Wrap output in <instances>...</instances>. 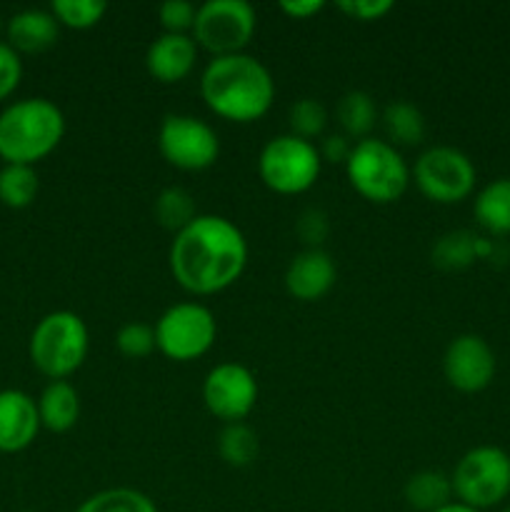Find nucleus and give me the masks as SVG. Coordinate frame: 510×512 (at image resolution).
<instances>
[{"mask_svg": "<svg viewBox=\"0 0 510 512\" xmlns=\"http://www.w3.org/2000/svg\"><path fill=\"white\" fill-rule=\"evenodd\" d=\"M500 512H510V505H508V508H503V510H500Z\"/></svg>", "mask_w": 510, "mask_h": 512, "instance_id": "nucleus-38", "label": "nucleus"}, {"mask_svg": "<svg viewBox=\"0 0 510 512\" xmlns=\"http://www.w3.org/2000/svg\"><path fill=\"white\" fill-rule=\"evenodd\" d=\"M198 60V43L193 35L160 33L145 50V68L150 78L163 85L180 83L188 78Z\"/></svg>", "mask_w": 510, "mask_h": 512, "instance_id": "nucleus-16", "label": "nucleus"}, {"mask_svg": "<svg viewBox=\"0 0 510 512\" xmlns=\"http://www.w3.org/2000/svg\"><path fill=\"white\" fill-rule=\"evenodd\" d=\"M35 403L40 425L50 433H68L80 418V395L68 380H50Z\"/></svg>", "mask_w": 510, "mask_h": 512, "instance_id": "nucleus-18", "label": "nucleus"}, {"mask_svg": "<svg viewBox=\"0 0 510 512\" xmlns=\"http://www.w3.org/2000/svg\"><path fill=\"white\" fill-rule=\"evenodd\" d=\"M338 8L345 15L360 23H373V20L385 18L395 8L393 0H340Z\"/></svg>", "mask_w": 510, "mask_h": 512, "instance_id": "nucleus-34", "label": "nucleus"}, {"mask_svg": "<svg viewBox=\"0 0 510 512\" xmlns=\"http://www.w3.org/2000/svg\"><path fill=\"white\" fill-rule=\"evenodd\" d=\"M175 283L193 295L223 293L248 265V240L233 220L223 215H198L175 233L168 253Z\"/></svg>", "mask_w": 510, "mask_h": 512, "instance_id": "nucleus-1", "label": "nucleus"}, {"mask_svg": "<svg viewBox=\"0 0 510 512\" xmlns=\"http://www.w3.org/2000/svg\"><path fill=\"white\" fill-rule=\"evenodd\" d=\"M323 8V0H283L280 3V10L293 20H308L310 15H318Z\"/></svg>", "mask_w": 510, "mask_h": 512, "instance_id": "nucleus-36", "label": "nucleus"}, {"mask_svg": "<svg viewBox=\"0 0 510 512\" xmlns=\"http://www.w3.org/2000/svg\"><path fill=\"white\" fill-rule=\"evenodd\" d=\"M88 325L73 310L43 315L30 333V363L50 380H65L88 358Z\"/></svg>", "mask_w": 510, "mask_h": 512, "instance_id": "nucleus-4", "label": "nucleus"}, {"mask_svg": "<svg viewBox=\"0 0 510 512\" xmlns=\"http://www.w3.org/2000/svg\"><path fill=\"white\" fill-rule=\"evenodd\" d=\"M258 28V13L248 0H208L198 5L193 38L213 58L245 53Z\"/></svg>", "mask_w": 510, "mask_h": 512, "instance_id": "nucleus-8", "label": "nucleus"}, {"mask_svg": "<svg viewBox=\"0 0 510 512\" xmlns=\"http://www.w3.org/2000/svg\"><path fill=\"white\" fill-rule=\"evenodd\" d=\"M38 403L23 390H0V453L30 448L40 433Z\"/></svg>", "mask_w": 510, "mask_h": 512, "instance_id": "nucleus-15", "label": "nucleus"}, {"mask_svg": "<svg viewBox=\"0 0 510 512\" xmlns=\"http://www.w3.org/2000/svg\"><path fill=\"white\" fill-rule=\"evenodd\" d=\"M338 268L323 248H305L285 268V290L300 303H315L333 290Z\"/></svg>", "mask_w": 510, "mask_h": 512, "instance_id": "nucleus-14", "label": "nucleus"}, {"mask_svg": "<svg viewBox=\"0 0 510 512\" xmlns=\"http://www.w3.org/2000/svg\"><path fill=\"white\" fill-rule=\"evenodd\" d=\"M115 345H118L120 355H125V358L130 360L148 358L153 350H158V343H155V328L148 323L130 320V323L120 325V330L115 333Z\"/></svg>", "mask_w": 510, "mask_h": 512, "instance_id": "nucleus-30", "label": "nucleus"}, {"mask_svg": "<svg viewBox=\"0 0 510 512\" xmlns=\"http://www.w3.org/2000/svg\"><path fill=\"white\" fill-rule=\"evenodd\" d=\"M218 453L230 468H248L258 458L260 440L245 423H230L220 430Z\"/></svg>", "mask_w": 510, "mask_h": 512, "instance_id": "nucleus-26", "label": "nucleus"}, {"mask_svg": "<svg viewBox=\"0 0 510 512\" xmlns=\"http://www.w3.org/2000/svg\"><path fill=\"white\" fill-rule=\"evenodd\" d=\"M75 512H158V508L140 490L108 488L85 498Z\"/></svg>", "mask_w": 510, "mask_h": 512, "instance_id": "nucleus-27", "label": "nucleus"}, {"mask_svg": "<svg viewBox=\"0 0 510 512\" xmlns=\"http://www.w3.org/2000/svg\"><path fill=\"white\" fill-rule=\"evenodd\" d=\"M345 175L355 193L375 205L395 203L410 185V168L400 150L378 138L353 143L345 160Z\"/></svg>", "mask_w": 510, "mask_h": 512, "instance_id": "nucleus-5", "label": "nucleus"}, {"mask_svg": "<svg viewBox=\"0 0 510 512\" xmlns=\"http://www.w3.org/2000/svg\"><path fill=\"white\" fill-rule=\"evenodd\" d=\"M200 95L218 118L255 123L275 100V80L255 55H220L200 75Z\"/></svg>", "mask_w": 510, "mask_h": 512, "instance_id": "nucleus-2", "label": "nucleus"}, {"mask_svg": "<svg viewBox=\"0 0 510 512\" xmlns=\"http://www.w3.org/2000/svg\"><path fill=\"white\" fill-rule=\"evenodd\" d=\"M323 170L318 145L295 135H275L258 155L260 180L278 195H300L313 188Z\"/></svg>", "mask_w": 510, "mask_h": 512, "instance_id": "nucleus-6", "label": "nucleus"}, {"mask_svg": "<svg viewBox=\"0 0 510 512\" xmlns=\"http://www.w3.org/2000/svg\"><path fill=\"white\" fill-rule=\"evenodd\" d=\"M65 135V115L53 100L23 98L0 113V158L33 165L48 158Z\"/></svg>", "mask_w": 510, "mask_h": 512, "instance_id": "nucleus-3", "label": "nucleus"}, {"mask_svg": "<svg viewBox=\"0 0 510 512\" xmlns=\"http://www.w3.org/2000/svg\"><path fill=\"white\" fill-rule=\"evenodd\" d=\"M23 512H33V510H23Z\"/></svg>", "mask_w": 510, "mask_h": 512, "instance_id": "nucleus-39", "label": "nucleus"}, {"mask_svg": "<svg viewBox=\"0 0 510 512\" xmlns=\"http://www.w3.org/2000/svg\"><path fill=\"white\" fill-rule=\"evenodd\" d=\"M288 123H290V135L313 143L315 138H320V135L325 133V125H328V110H325V105L320 103V100L300 98L290 105Z\"/></svg>", "mask_w": 510, "mask_h": 512, "instance_id": "nucleus-29", "label": "nucleus"}, {"mask_svg": "<svg viewBox=\"0 0 510 512\" xmlns=\"http://www.w3.org/2000/svg\"><path fill=\"white\" fill-rule=\"evenodd\" d=\"M20 80H23V58L0 40V103L18 90Z\"/></svg>", "mask_w": 510, "mask_h": 512, "instance_id": "nucleus-32", "label": "nucleus"}, {"mask_svg": "<svg viewBox=\"0 0 510 512\" xmlns=\"http://www.w3.org/2000/svg\"><path fill=\"white\" fill-rule=\"evenodd\" d=\"M5 43L15 50V53H43V50L53 48L60 38V23L55 15L43 8H25L10 15L5 23Z\"/></svg>", "mask_w": 510, "mask_h": 512, "instance_id": "nucleus-17", "label": "nucleus"}, {"mask_svg": "<svg viewBox=\"0 0 510 512\" xmlns=\"http://www.w3.org/2000/svg\"><path fill=\"white\" fill-rule=\"evenodd\" d=\"M383 128L390 145H418L425 138V115L408 100H393L383 110Z\"/></svg>", "mask_w": 510, "mask_h": 512, "instance_id": "nucleus-23", "label": "nucleus"}, {"mask_svg": "<svg viewBox=\"0 0 510 512\" xmlns=\"http://www.w3.org/2000/svg\"><path fill=\"white\" fill-rule=\"evenodd\" d=\"M195 8L190 0H165L158 8V20L163 25V33H180V35H193Z\"/></svg>", "mask_w": 510, "mask_h": 512, "instance_id": "nucleus-31", "label": "nucleus"}, {"mask_svg": "<svg viewBox=\"0 0 510 512\" xmlns=\"http://www.w3.org/2000/svg\"><path fill=\"white\" fill-rule=\"evenodd\" d=\"M413 180L420 193L440 205H455L475 188V165L463 150L453 145H433L415 160Z\"/></svg>", "mask_w": 510, "mask_h": 512, "instance_id": "nucleus-10", "label": "nucleus"}, {"mask_svg": "<svg viewBox=\"0 0 510 512\" xmlns=\"http://www.w3.org/2000/svg\"><path fill=\"white\" fill-rule=\"evenodd\" d=\"M153 215L158 220L160 228L170 230V233H180L188 228L195 218H198V205L195 198L180 185H170V188L160 190L158 198L153 203Z\"/></svg>", "mask_w": 510, "mask_h": 512, "instance_id": "nucleus-24", "label": "nucleus"}, {"mask_svg": "<svg viewBox=\"0 0 510 512\" xmlns=\"http://www.w3.org/2000/svg\"><path fill=\"white\" fill-rule=\"evenodd\" d=\"M328 230H330L328 215H325L320 208H308L300 213L298 235L308 248H320V243L325 240Z\"/></svg>", "mask_w": 510, "mask_h": 512, "instance_id": "nucleus-33", "label": "nucleus"}, {"mask_svg": "<svg viewBox=\"0 0 510 512\" xmlns=\"http://www.w3.org/2000/svg\"><path fill=\"white\" fill-rule=\"evenodd\" d=\"M405 503L418 512H435L443 505L453 503V485H450V475L440 473V470H420V473L410 475L408 483L403 488Z\"/></svg>", "mask_w": 510, "mask_h": 512, "instance_id": "nucleus-21", "label": "nucleus"}, {"mask_svg": "<svg viewBox=\"0 0 510 512\" xmlns=\"http://www.w3.org/2000/svg\"><path fill=\"white\" fill-rule=\"evenodd\" d=\"M493 253V245L468 230H453L443 235L433 248V263L443 270L468 268L473 260L488 258Z\"/></svg>", "mask_w": 510, "mask_h": 512, "instance_id": "nucleus-20", "label": "nucleus"}, {"mask_svg": "<svg viewBox=\"0 0 510 512\" xmlns=\"http://www.w3.org/2000/svg\"><path fill=\"white\" fill-rule=\"evenodd\" d=\"M335 115H338L343 135L358 143V140L370 138V130L378 123V105H375L373 95L365 90H350L340 98Z\"/></svg>", "mask_w": 510, "mask_h": 512, "instance_id": "nucleus-22", "label": "nucleus"}, {"mask_svg": "<svg viewBox=\"0 0 510 512\" xmlns=\"http://www.w3.org/2000/svg\"><path fill=\"white\" fill-rule=\"evenodd\" d=\"M158 150L173 168L205 170L220 155V138L205 120L188 113H168L158 130Z\"/></svg>", "mask_w": 510, "mask_h": 512, "instance_id": "nucleus-11", "label": "nucleus"}, {"mask_svg": "<svg viewBox=\"0 0 510 512\" xmlns=\"http://www.w3.org/2000/svg\"><path fill=\"white\" fill-rule=\"evenodd\" d=\"M155 343L165 358L190 363L208 353L218 338L213 310L200 303H175L158 318Z\"/></svg>", "mask_w": 510, "mask_h": 512, "instance_id": "nucleus-9", "label": "nucleus"}, {"mask_svg": "<svg viewBox=\"0 0 510 512\" xmlns=\"http://www.w3.org/2000/svg\"><path fill=\"white\" fill-rule=\"evenodd\" d=\"M453 498L475 510H490L510 495V455L495 445L468 450L450 475Z\"/></svg>", "mask_w": 510, "mask_h": 512, "instance_id": "nucleus-7", "label": "nucleus"}, {"mask_svg": "<svg viewBox=\"0 0 510 512\" xmlns=\"http://www.w3.org/2000/svg\"><path fill=\"white\" fill-rule=\"evenodd\" d=\"M40 180L33 165L5 163L0 168V203L13 210H23L38 198Z\"/></svg>", "mask_w": 510, "mask_h": 512, "instance_id": "nucleus-25", "label": "nucleus"}, {"mask_svg": "<svg viewBox=\"0 0 510 512\" xmlns=\"http://www.w3.org/2000/svg\"><path fill=\"white\" fill-rule=\"evenodd\" d=\"M318 150H320V158H323V163H343L345 165L350 150H353V143H350L348 135L330 133V135H325Z\"/></svg>", "mask_w": 510, "mask_h": 512, "instance_id": "nucleus-35", "label": "nucleus"}, {"mask_svg": "<svg viewBox=\"0 0 510 512\" xmlns=\"http://www.w3.org/2000/svg\"><path fill=\"white\" fill-rule=\"evenodd\" d=\"M443 373L450 388L460 393H480L495 378V353L475 333H463L453 338L443 355Z\"/></svg>", "mask_w": 510, "mask_h": 512, "instance_id": "nucleus-13", "label": "nucleus"}, {"mask_svg": "<svg viewBox=\"0 0 510 512\" xmlns=\"http://www.w3.org/2000/svg\"><path fill=\"white\" fill-rule=\"evenodd\" d=\"M203 403L225 425L243 423L258 405V380L240 363H220L205 375Z\"/></svg>", "mask_w": 510, "mask_h": 512, "instance_id": "nucleus-12", "label": "nucleus"}, {"mask_svg": "<svg viewBox=\"0 0 510 512\" xmlns=\"http://www.w3.org/2000/svg\"><path fill=\"white\" fill-rule=\"evenodd\" d=\"M473 215L490 235H510V178L490 180L473 203Z\"/></svg>", "mask_w": 510, "mask_h": 512, "instance_id": "nucleus-19", "label": "nucleus"}, {"mask_svg": "<svg viewBox=\"0 0 510 512\" xmlns=\"http://www.w3.org/2000/svg\"><path fill=\"white\" fill-rule=\"evenodd\" d=\"M435 512H480V510H475V508H470V505H463V503H458V500H453V503L443 505V508L435 510Z\"/></svg>", "mask_w": 510, "mask_h": 512, "instance_id": "nucleus-37", "label": "nucleus"}, {"mask_svg": "<svg viewBox=\"0 0 510 512\" xmlns=\"http://www.w3.org/2000/svg\"><path fill=\"white\" fill-rule=\"evenodd\" d=\"M50 13L60 23V28L70 30H88L103 20L108 13V3L105 0H53L50 3Z\"/></svg>", "mask_w": 510, "mask_h": 512, "instance_id": "nucleus-28", "label": "nucleus"}]
</instances>
